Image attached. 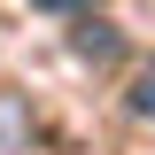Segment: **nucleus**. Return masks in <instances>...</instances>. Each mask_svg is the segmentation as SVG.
Returning a JSON list of instances; mask_svg holds the SVG:
<instances>
[{"label": "nucleus", "mask_w": 155, "mask_h": 155, "mask_svg": "<svg viewBox=\"0 0 155 155\" xmlns=\"http://www.w3.org/2000/svg\"><path fill=\"white\" fill-rule=\"evenodd\" d=\"M31 8H47V16H62V8H78V0H31Z\"/></svg>", "instance_id": "3"}, {"label": "nucleus", "mask_w": 155, "mask_h": 155, "mask_svg": "<svg viewBox=\"0 0 155 155\" xmlns=\"http://www.w3.org/2000/svg\"><path fill=\"white\" fill-rule=\"evenodd\" d=\"M78 54H85V62H109L116 54V31H109V23H78Z\"/></svg>", "instance_id": "1"}, {"label": "nucleus", "mask_w": 155, "mask_h": 155, "mask_svg": "<svg viewBox=\"0 0 155 155\" xmlns=\"http://www.w3.org/2000/svg\"><path fill=\"white\" fill-rule=\"evenodd\" d=\"M132 109H140V116H155V70H140V93H132Z\"/></svg>", "instance_id": "2"}]
</instances>
